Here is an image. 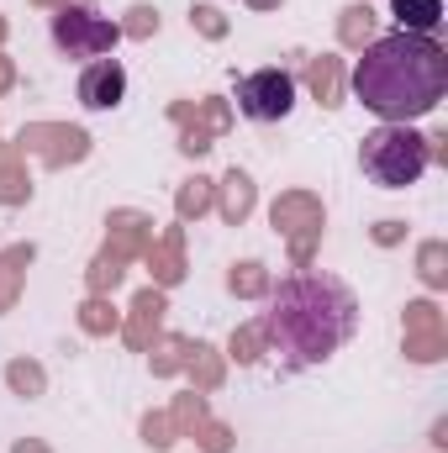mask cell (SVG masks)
<instances>
[{
	"instance_id": "obj_1",
	"label": "cell",
	"mask_w": 448,
	"mask_h": 453,
	"mask_svg": "<svg viewBox=\"0 0 448 453\" xmlns=\"http://www.w3.org/2000/svg\"><path fill=\"white\" fill-rule=\"evenodd\" d=\"M448 90V53L422 32H390L359 48L353 96L380 121H417L438 111Z\"/></svg>"
},
{
	"instance_id": "obj_2",
	"label": "cell",
	"mask_w": 448,
	"mask_h": 453,
	"mask_svg": "<svg viewBox=\"0 0 448 453\" xmlns=\"http://www.w3.org/2000/svg\"><path fill=\"white\" fill-rule=\"evenodd\" d=\"M353 327H359V301L343 280L296 274L274 290V306L264 317V342L290 369H306V364L333 358L337 348L353 338Z\"/></svg>"
},
{
	"instance_id": "obj_3",
	"label": "cell",
	"mask_w": 448,
	"mask_h": 453,
	"mask_svg": "<svg viewBox=\"0 0 448 453\" xmlns=\"http://www.w3.org/2000/svg\"><path fill=\"white\" fill-rule=\"evenodd\" d=\"M359 164H364V174H369L380 190H406V185H417V174L428 169V142H422L406 121H385V127H375V132L364 137Z\"/></svg>"
},
{
	"instance_id": "obj_4",
	"label": "cell",
	"mask_w": 448,
	"mask_h": 453,
	"mask_svg": "<svg viewBox=\"0 0 448 453\" xmlns=\"http://www.w3.org/2000/svg\"><path fill=\"white\" fill-rule=\"evenodd\" d=\"M116 37H121V27L106 21L101 11H90V5H58V16H53V42H58V53H69V58H101V53H112Z\"/></svg>"
},
{
	"instance_id": "obj_5",
	"label": "cell",
	"mask_w": 448,
	"mask_h": 453,
	"mask_svg": "<svg viewBox=\"0 0 448 453\" xmlns=\"http://www.w3.org/2000/svg\"><path fill=\"white\" fill-rule=\"evenodd\" d=\"M296 106V80L285 69H253L237 85V111L248 121H285Z\"/></svg>"
},
{
	"instance_id": "obj_6",
	"label": "cell",
	"mask_w": 448,
	"mask_h": 453,
	"mask_svg": "<svg viewBox=\"0 0 448 453\" xmlns=\"http://www.w3.org/2000/svg\"><path fill=\"white\" fill-rule=\"evenodd\" d=\"M16 148L21 153H37L48 169H64V164H80L90 153V132L64 127V121H32V127H21Z\"/></svg>"
},
{
	"instance_id": "obj_7",
	"label": "cell",
	"mask_w": 448,
	"mask_h": 453,
	"mask_svg": "<svg viewBox=\"0 0 448 453\" xmlns=\"http://www.w3.org/2000/svg\"><path fill=\"white\" fill-rule=\"evenodd\" d=\"M127 96V69L116 58H96L85 74H80V106L85 111H116Z\"/></svg>"
},
{
	"instance_id": "obj_8",
	"label": "cell",
	"mask_w": 448,
	"mask_h": 453,
	"mask_svg": "<svg viewBox=\"0 0 448 453\" xmlns=\"http://www.w3.org/2000/svg\"><path fill=\"white\" fill-rule=\"evenodd\" d=\"M274 226L296 242V237H322V201L312 196V190H285L280 201H274Z\"/></svg>"
},
{
	"instance_id": "obj_9",
	"label": "cell",
	"mask_w": 448,
	"mask_h": 453,
	"mask_svg": "<svg viewBox=\"0 0 448 453\" xmlns=\"http://www.w3.org/2000/svg\"><path fill=\"white\" fill-rule=\"evenodd\" d=\"M143 258H148V274H153V285H158V290L180 285V280H185V222L169 226V232H158V237H153V248H148Z\"/></svg>"
},
{
	"instance_id": "obj_10",
	"label": "cell",
	"mask_w": 448,
	"mask_h": 453,
	"mask_svg": "<svg viewBox=\"0 0 448 453\" xmlns=\"http://www.w3.org/2000/svg\"><path fill=\"white\" fill-rule=\"evenodd\" d=\"M164 290L158 285H148V290H137V301H132V317L121 322V338L132 342V348H153V338H158V327H164Z\"/></svg>"
},
{
	"instance_id": "obj_11",
	"label": "cell",
	"mask_w": 448,
	"mask_h": 453,
	"mask_svg": "<svg viewBox=\"0 0 448 453\" xmlns=\"http://www.w3.org/2000/svg\"><path fill=\"white\" fill-rule=\"evenodd\" d=\"M212 206H217V217L227 226H243L253 217V206H259V190H253V180L243 169H227L222 180H217V201Z\"/></svg>"
},
{
	"instance_id": "obj_12",
	"label": "cell",
	"mask_w": 448,
	"mask_h": 453,
	"mask_svg": "<svg viewBox=\"0 0 448 453\" xmlns=\"http://www.w3.org/2000/svg\"><path fill=\"white\" fill-rule=\"evenodd\" d=\"M112 232H106V248H116L121 258H143L148 248H153V217H143V211H112Z\"/></svg>"
},
{
	"instance_id": "obj_13",
	"label": "cell",
	"mask_w": 448,
	"mask_h": 453,
	"mask_svg": "<svg viewBox=\"0 0 448 453\" xmlns=\"http://www.w3.org/2000/svg\"><path fill=\"white\" fill-rule=\"evenodd\" d=\"M37 258V248L32 242H11V248H0V317L16 306V296H21V280H27V264Z\"/></svg>"
},
{
	"instance_id": "obj_14",
	"label": "cell",
	"mask_w": 448,
	"mask_h": 453,
	"mask_svg": "<svg viewBox=\"0 0 448 453\" xmlns=\"http://www.w3.org/2000/svg\"><path fill=\"white\" fill-rule=\"evenodd\" d=\"M32 196V180H27V153L16 142H0V206H21Z\"/></svg>"
},
{
	"instance_id": "obj_15",
	"label": "cell",
	"mask_w": 448,
	"mask_h": 453,
	"mask_svg": "<svg viewBox=\"0 0 448 453\" xmlns=\"http://www.w3.org/2000/svg\"><path fill=\"white\" fill-rule=\"evenodd\" d=\"M306 85H312V96L322 106H343V64H337L333 53H322V58L306 64Z\"/></svg>"
},
{
	"instance_id": "obj_16",
	"label": "cell",
	"mask_w": 448,
	"mask_h": 453,
	"mask_svg": "<svg viewBox=\"0 0 448 453\" xmlns=\"http://www.w3.org/2000/svg\"><path fill=\"white\" fill-rule=\"evenodd\" d=\"M212 201H217V180H185L180 190H174V217L180 222H201L206 211H212Z\"/></svg>"
},
{
	"instance_id": "obj_17",
	"label": "cell",
	"mask_w": 448,
	"mask_h": 453,
	"mask_svg": "<svg viewBox=\"0 0 448 453\" xmlns=\"http://www.w3.org/2000/svg\"><path fill=\"white\" fill-rule=\"evenodd\" d=\"M390 11H396L401 32H422V37L444 21V0H390Z\"/></svg>"
},
{
	"instance_id": "obj_18",
	"label": "cell",
	"mask_w": 448,
	"mask_h": 453,
	"mask_svg": "<svg viewBox=\"0 0 448 453\" xmlns=\"http://www.w3.org/2000/svg\"><path fill=\"white\" fill-rule=\"evenodd\" d=\"M80 333H90V338H112V333H121V311H116L106 296H90V301L80 306Z\"/></svg>"
},
{
	"instance_id": "obj_19",
	"label": "cell",
	"mask_w": 448,
	"mask_h": 453,
	"mask_svg": "<svg viewBox=\"0 0 448 453\" xmlns=\"http://www.w3.org/2000/svg\"><path fill=\"white\" fill-rule=\"evenodd\" d=\"M185 369H190V380H196V390H201V395L222 385V353H217V348H206V342H190Z\"/></svg>"
},
{
	"instance_id": "obj_20",
	"label": "cell",
	"mask_w": 448,
	"mask_h": 453,
	"mask_svg": "<svg viewBox=\"0 0 448 453\" xmlns=\"http://www.w3.org/2000/svg\"><path fill=\"white\" fill-rule=\"evenodd\" d=\"M5 385H11L21 401H32V395L48 390V369H42L37 358H11V364H5Z\"/></svg>"
},
{
	"instance_id": "obj_21",
	"label": "cell",
	"mask_w": 448,
	"mask_h": 453,
	"mask_svg": "<svg viewBox=\"0 0 448 453\" xmlns=\"http://www.w3.org/2000/svg\"><path fill=\"white\" fill-rule=\"evenodd\" d=\"M127 264H132V258H121L116 248H101V258H96V264H90V274H85L90 296H112L116 285H121V274H127Z\"/></svg>"
},
{
	"instance_id": "obj_22",
	"label": "cell",
	"mask_w": 448,
	"mask_h": 453,
	"mask_svg": "<svg viewBox=\"0 0 448 453\" xmlns=\"http://www.w3.org/2000/svg\"><path fill=\"white\" fill-rule=\"evenodd\" d=\"M337 37H343V48H369L375 42V11L369 5H348L337 16Z\"/></svg>"
},
{
	"instance_id": "obj_23",
	"label": "cell",
	"mask_w": 448,
	"mask_h": 453,
	"mask_svg": "<svg viewBox=\"0 0 448 453\" xmlns=\"http://www.w3.org/2000/svg\"><path fill=\"white\" fill-rule=\"evenodd\" d=\"M227 290L232 296H243V301H259V296H269V269L264 264H232V274H227Z\"/></svg>"
},
{
	"instance_id": "obj_24",
	"label": "cell",
	"mask_w": 448,
	"mask_h": 453,
	"mask_svg": "<svg viewBox=\"0 0 448 453\" xmlns=\"http://www.w3.org/2000/svg\"><path fill=\"white\" fill-rule=\"evenodd\" d=\"M148 353H153V374H164V380H169V374H180V369H185V358H190V338L164 333V338H153Z\"/></svg>"
},
{
	"instance_id": "obj_25",
	"label": "cell",
	"mask_w": 448,
	"mask_h": 453,
	"mask_svg": "<svg viewBox=\"0 0 448 453\" xmlns=\"http://www.w3.org/2000/svg\"><path fill=\"white\" fill-rule=\"evenodd\" d=\"M444 353H448V333H444V327L406 333V358H417V364H438Z\"/></svg>"
},
{
	"instance_id": "obj_26",
	"label": "cell",
	"mask_w": 448,
	"mask_h": 453,
	"mask_svg": "<svg viewBox=\"0 0 448 453\" xmlns=\"http://www.w3.org/2000/svg\"><path fill=\"white\" fill-rule=\"evenodd\" d=\"M169 422H174V433H180V438H190V433H196V427L206 422V395H201V390H185V395L174 401Z\"/></svg>"
},
{
	"instance_id": "obj_27",
	"label": "cell",
	"mask_w": 448,
	"mask_h": 453,
	"mask_svg": "<svg viewBox=\"0 0 448 453\" xmlns=\"http://www.w3.org/2000/svg\"><path fill=\"white\" fill-rule=\"evenodd\" d=\"M227 348H232V358H237V364H259V358L269 353V342H264V322H248V327H237Z\"/></svg>"
},
{
	"instance_id": "obj_28",
	"label": "cell",
	"mask_w": 448,
	"mask_h": 453,
	"mask_svg": "<svg viewBox=\"0 0 448 453\" xmlns=\"http://www.w3.org/2000/svg\"><path fill=\"white\" fill-rule=\"evenodd\" d=\"M417 274H422V285L444 290L448 285V248L444 242H422V253H417Z\"/></svg>"
},
{
	"instance_id": "obj_29",
	"label": "cell",
	"mask_w": 448,
	"mask_h": 453,
	"mask_svg": "<svg viewBox=\"0 0 448 453\" xmlns=\"http://www.w3.org/2000/svg\"><path fill=\"white\" fill-rule=\"evenodd\" d=\"M143 443H148V449H174V443H180L169 411H148V417H143Z\"/></svg>"
},
{
	"instance_id": "obj_30",
	"label": "cell",
	"mask_w": 448,
	"mask_h": 453,
	"mask_svg": "<svg viewBox=\"0 0 448 453\" xmlns=\"http://www.w3.org/2000/svg\"><path fill=\"white\" fill-rule=\"evenodd\" d=\"M116 27H121V37L148 42V37L158 32V11H153V5H132V11H127V21H116Z\"/></svg>"
},
{
	"instance_id": "obj_31",
	"label": "cell",
	"mask_w": 448,
	"mask_h": 453,
	"mask_svg": "<svg viewBox=\"0 0 448 453\" xmlns=\"http://www.w3.org/2000/svg\"><path fill=\"white\" fill-rule=\"evenodd\" d=\"M227 127H232V116H227L222 101H201V106H196V132H206V137H222Z\"/></svg>"
},
{
	"instance_id": "obj_32",
	"label": "cell",
	"mask_w": 448,
	"mask_h": 453,
	"mask_svg": "<svg viewBox=\"0 0 448 453\" xmlns=\"http://www.w3.org/2000/svg\"><path fill=\"white\" fill-rule=\"evenodd\" d=\"M190 438H196L206 453H227V449H232V427H227V422H212V417H206Z\"/></svg>"
},
{
	"instance_id": "obj_33",
	"label": "cell",
	"mask_w": 448,
	"mask_h": 453,
	"mask_svg": "<svg viewBox=\"0 0 448 453\" xmlns=\"http://www.w3.org/2000/svg\"><path fill=\"white\" fill-rule=\"evenodd\" d=\"M190 27H196L201 37H212V42L227 37V16L217 11V5H196V11H190Z\"/></svg>"
},
{
	"instance_id": "obj_34",
	"label": "cell",
	"mask_w": 448,
	"mask_h": 453,
	"mask_svg": "<svg viewBox=\"0 0 448 453\" xmlns=\"http://www.w3.org/2000/svg\"><path fill=\"white\" fill-rule=\"evenodd\" d=\"M401 237H406V222H380L375 226V242H380V248H390V242H401Z\"/></svg>"
},
{
	"instance_id": "obj_35",
	"label": "cell",
	"mask_w": 448,
	"mask_h": 453,
	"mask_svg": "<svg viewBox=\"0 0 448 453\" xmlns=\"http://www.w3.org/2000/svg\"><path fill=\"white\" fill-rule=\"evenodd\" d=\"M11 85H16V64H11V58H5V53H0V96H5V90H11Z\"/></svg>"
},
{
	"instance_id": "obj_36",
	"label": "cell",
	"mask_w": 448,
	"mask_h": 453,
	"mask_svg": "<svg viewBox=\"0 0 448 453\" xmlns=\"http://www.w3.org/2000/svg\"><path fill=\"white\" fill-rule=\"evenodd\" d=\"M11 453H53V449H48V443H37V438H21Z\"/></svg>"
},
{
	"instance_id": "obj_37",
	"label": "cell",
	"mask_w": 448,
	"mask_h": 453,
	"mask_svg": "<svg viewBox=\"0 0 448 453\" xmlns=\"http://www.w3.org/2000/svg\"><path fill=\"white\" fill-rule=\"evenodd\" d=\"M248 5H253V11H274L280 0H248Z\"/></svg>"
},
{
	"instance_id": "obj_38",
	"label": "cell",
	"mask_w": 448,
	"mask_h": 453,
	"mask_svg": "<svg viewBox=\"0 0 448 453\" xmlns=\"http://www.w3.org/2000/svg\"><path fill=\"white\" fill-rule=\"evenodd\" d=\"M32 5H69V0H32Z\"/></svg>"
},
{
	"instance_id": "obj_39",
	"label": "cell",
	"mask_w": 448,
	"mask_h": 453,
	"mask_svg": "<svg viewBox=\"0 0 448 453\" xmlns=\"http://www.w3.org/2000/svg\"><path fill=\"white\" fill-rule=\"evenodd\" d=\"M5 32H11V27H5V16H0V42H5Z\"/></svg>"
}]
</instances>
